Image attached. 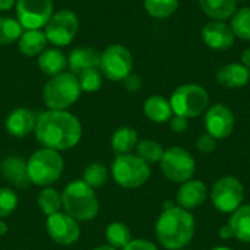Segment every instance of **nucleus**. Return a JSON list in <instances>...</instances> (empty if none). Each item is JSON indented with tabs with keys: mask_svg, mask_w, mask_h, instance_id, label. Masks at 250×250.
I'll return each instance as SVG.
<instances>
[{
	"mask_svg": "<svg viewBox=\"0 0 250 250\" xmlns=\"http://www.w3.org/2000/svg\"><path fill=\"white\" fill-rule=\"evenodd\" d=\"M35 136L44 148L60 152L78 145L82 138V126L66 110H48L37 117Z\"/></svg>",
	"mask_w": 250,
	"mask_h": 250,
	"instance_id": "nucleus-1",
	"label": "nucleus"
},
{
	"mask_svg": "<svg viewBox=\"0 0 250 250\" xmlns=\"http://www.w3.org/2000/svg\"><path fill=\"white\" fill-rule=\"evenodd\" d=\"M196 223L190 211L173 205L164 208L155 224V236L167 250L185 249L195 236Z\"/></svg>",
	"mask_w": 250,
	"mask_h": 250,
	"instance_id": "nucleus-2",
	"label": "nucleus"
},
{
	"mask_svg": "<svg viewBox=\"0 0 250 250\" xmlns=\"http://www.w3.org/2000/svg\"><path fill=\"white\" fill-rule=\"evenodd\" d=\"M62 201L64 212L76 221L94 220L100 209L98 198L94 189L83 180L69 183L62 193Z\"/></svg>",
	"mask_w": 250,
	"mask_h": 250,
	"instance_id": "nucleus-3",
	"label": "nucleus"
},
{
	"mask_svg": "<svg viewBox=\"0 0 250 250\" xmlns=\"http://www.w3.org/2000/svg\"><path fill=\"white\" fill-rule=\"evenodd\" d=\"M26 168L31 183L47 188L60 179L64 163L59 151L41 148L29 157L26 161Z\"/></svg>",
	"mask_w": 250,
	"mask_h": 250,
	"instance_id": "nucleus-4",
	"label": "nucleus"
},
{
	"mask_svg": "<svg viewBox=\"0 0 250 250\" xmlns=\"http://www.w3.org/2000/svg\"><path fill=\"white\" fill-rule=\"evenodd\" d=\"M81 92L78 76L72 72H63L45 83L42 100L50 110H66L76 103Z\"/></svg>",
	"mask_w": 250,
	"mask_h": 250,
	"instance_id": "nucleus-5",
	"label": "nucleus"
},
{
	"mask_svg": "<svg viewBox=\"0 0 250 250\" xmlns=\"http://www.w3.org/2000/svg\"><path fill=\"white\" fill-rule=\"evenodd\" d=\"M173 114L192 119L205 114L209 107V95L207 89L198 83H185L174 89L170 98Z\"/></svg>",
	"mask_w": 250,
	"mask_h": 250,
	"instance_id": "nucleus-6",
	"label": "nucleus"
},
{
	"mask_svg": "<svg viewBox=\"0 0 250 250\" xmlns=\"http://www.w3.org/2000/svg\"><path fill=\"white\" fill-rule=\"evenodd\" d=\"M111 176L114 182L125 189H136L144 186L151 177L149 164L135 154L117 155L111 164Z\"/></svg>",
	"mask_w": 250,
	"mask_h": 250,
	"instance_id": "nucleus-7",
	"label": "nucleus"
},
{
	"mask_svg": "<svg viewBox=\"0 0 250 250\" xmlns=\"http://www.w3.org/2000/svg\"><path fill=\"white\" fill-rule=\"evenodd\" d=\"M209 196L217 211L223 214H233L243 205L245 186L236 176H223L212 185Z\"/></svg>",
	"mask_w": 250,
	"mask_h": 250,
	"instance_id": "nucleus-8",
	"label": "nucleus"
},
{
	"mask_svg": "<svg viewBox=\"0 0 250 250\" xmlns=\"http://www.w3.org/2000/svg\"><path fill=\"white\" fill-rule=\"evenodd\" d=\"M160 166L166 179L179 185L193 179L196 171V161L193 155L182 146H171L166 149Z\"/></svg>",
	"mask_w": 250,
	"mask_h": 250,
	"instance_id": "nucleus-9",
	"label": "nucleus"
},
{
	"mask_svg": "<svg viewBox=\"0 0 250 250\" xmlns=\"http://www.w3.org/2000/svg\"><path fill=\"white\" fill-rule=\"evenodd\" d=\"M133 59L129 48L122 44H111L101 53L100 70L101 73L113 82L123 81L132 73Z\"/></svg>",
	"mask_w": 250,
	"mask_h": 250,
	"instance_id": "nucleus-10",
	"label": "nucleus"
},
{
	"mask_svg": "<svg viewBox=\"0 0 250 250\" xmlns=\"http://www.w3.org/2000/svg\"><path fill=\"white\" fill-rule=\"evenodd\" d=\"M79 29V21L75 12L63 9L50 18L45 25V37L54 45H67L73 41Z\"/></svg>",
	"mask_w": 250,
	"mask_h": 250,
	"instance_id": "nucleus-11",
	"label": "nucleus"
},
{
	"mask_svg": "<svg viewBox=\"0 0 250 250\" xmlns=\"http://www.w3.org/2000/svg\"><path fill=\"white\" fill-rule=\"evenodd\" d=\"M16 16L22 28L40 29L53 16V0H16Z\"/></svg>",
	"mask_w": 250,
	"mask_h": 250,
	"instance_id": "nucleus-12",
	"label": "nucleus"
},
{
	"mask_svg": "<svg viewBox=\"0 0 250 250\" xmlns=\"http://www.w3.org/2000/svg\"><path fill=\"white\" fill-rule=\"evenodd\" d=\"M45 227L53 242L62 246H69V245L76 243L81 236V229H79L78 221L62 211L57 214L48 215Z\"/></svg>",
	"mask_w": 250,
	"mask_h": 250,
	"instance_id": "nucleus-13",
	"label": "nucleus"
},
{
	"mask_svg": "<svg viewBox=\"0 0 250 250\" xmlns=\"http://www.w3.org/2000/svg\"><path fill=\"white\" fill-rule=\"evenodd\" d=\"M205 129L217 141L229 138L234 129L233 111L221 103L208 107L205 111Z\"/></svg>",
	"mask_w": 250,
	"mask_h": 250,
	"instance_id": "nucleus-14",
	"label": "nucleus"
},
{
	"mask_svg": "<svg viewBox=\"0 0 250 250\" xmlns=\"http://www.w3.org/2000/svg\"><path fill=\"white\" fill-rule=\"evenodd\" d=\"M202 40L209 48L224 51L234 45L236 35L229 23L223 21H212L202 28Z\"/></svg>",
	"mask_w": 250,
	"mask_h": 250,
	"instance_id": "nucleus-15",
	"label": "nucleus"
},
{
	"mask_svg": "<svg viewBox=\"0 0 250 250\" xmlns=\"http://www.w3.org/2000/svg\"><path fill=\"white\" fill-rule=\"evenodd\" d=\"M208 198V188L202 180L190 179L180 185L176 193V202L183 209H196L205 204Z\"/></svg>",
	"mask_w": 250,
	"mask_h": 250,
	"instance_id": "nucleus-16",
	"label": "nucleus"
},
{
	"mask_svg": "<svg viewBox=\"0 0 250 250\" xmlns=\"http://www.w3.org/2000/svg\"><path fill=\"white\" fill-rule=\"evenodd\" d=\"M35 125H37L35 114L25 107L13 110L6 119V130L9 135L15 138L28 136L31 132L35 130Z\"/></svg>",
	"mask_w": 250,
	"mask_h": 250,
	"instance_id": "nucleus-17",
	"label": "nucleus"
},
{
	"mask_svg": "<svg viewBox=\"0 0 250 250\" xmlns=\"http://www.w3.org/2000/svg\"><path fill=\"white\" fill-rule=\"evenodd\" d=\"M0 171L1 176L12 183L13 186L19 188V189H25L31 185L29 177H28V168H26V163L16 157V155H9L1 161L0 166Z\"/></svg>",
	"mask_w": 250,
	"mask_h": 250,
	"instance_id": "nucleus-18",
	"label": "nucleus"
},
{
	"mask_svg": "<svg viewBox=\"0 0 250 250\" xmlns=\"http://www.w3.org/2000/svg\"><path fill=\"white\" fill-rule=\"evenodd\" d=\"M250 70L242 63H229L224 64L217 72V82L227 89L243 88L249 83Z\"/></svg>",
	"mask_w": 250,
	"mask_h": 250,
	"instance_id": "nucleus-19",
	"label": "nucleus"
},
{
	"mask_svg": "<svg viewBox=\"0 0 250 250\" xmlns=\"http://www.w3.org/2000/svg\"><path fill=\"white\" fill-rule=\"evenodd\" d=\"M101 53L89 47H81L70 51L67 59V66L73 75H79L88 69H100Z\"/></svg>",
	"mask_w": 250,
	"mask_h": 250,
	"instance_id": "nucleus-20",
	"label": "nucleus"
},
{
	"mask_svg": "<svg viewBox=\"0 0 250 250\" xmlns=\"http://www.w3.org/2000/svg\"><path fill=\"white\" fill-rule=\"evenodd\" d=\"M38 67L51 78L60 75L67 67V57L59 48H45L38 56Z\"/></svg>",
	"mask_w": 250,
	"mask_h": 250,
	"instance_id": "nucleus-21",
	"label": "nucleus"
},
{
	"mask_svg": "<svg viewBox=\"0 0 250 250\" xmlns=\"http://www.w3.org/2000/svg\"><path fill=\"white\" fill-rule=\"evenodd\" d=\"M229 227L231 229L234 239L250 245V204L239 207L230 215Z\"/></svg>",
	"mask_w": 250,
	"mask_h": 250,
	"instance_id": "nucleus-22",
	"label": "nucleus"
},
{
	"mask_svg": "<svg viewBox=\"0 0 250 250\" xmlns=\"http://www.w3.org/2000/svg\"><path fill=\"white\" fill-rule=\"evenodd\" d=\"M145 116L154 123H167L173 117L170 101L163 95H152L144 104Z\"/></svg>",
	"mask_w": 250,
	"mask_h": 250,
	"instance_id": "nucleus-23",
	"label": "nucleus"
},
{
	"mask_svg": "<svg viewBox=\"0 0 250 250\" xmlns=\"http://www.w3.org/2000/svg\"><path fill=\"white\" fill-rule=\"evenodd\" d=\"M202 12L214 21H226L237 10V0H199Z\"/></svg>",
	"mask_w": 250,
	"mask_h": 250,
	"instance_id": "nucleus-24",
	"label": "nucleus"
},
{
	"mask_svg": "<svg viewBox=\"0 0 250 250\" xmlns=\"http://www.w3.org/2000/svg\"><path fill=\"white\" fill-rule=\"evenodd\" d=\"M47 45V37L40 29H28L19 38V51L25 56H40Z\"/></svg>",
	"mask_w": 250,
	"mask_h": 250,
	"instance_id": "nucleus-25",
	"label": "nucleus"
},
{
	"mask_svg": "<svg viewBox=\"0 0 250 250\" xmlns=\"http://www.w3.org/2000/svg\"><path fill=\"white\" fill-rule=\"evenodd\" d=\"M138 142H139L138 141V132L133 127L123 126L113 133L111 148L117 155L130 154V151L136 148Z\"/></svg>",
	"mask_w": 250,
	"mask_h": 250,
	"instance_id": "nucleus-26",
	"label": "nucleus"
},
{
	"mask_svg": "<svg viewBox=\"0 0 250 250\" xmlns=\"http://www.w3.org/2000/svg\"><path fill=\"white\" fill-rule=\"evenodd\" d=\"M136 155L144 160L146 164H157L161 161L163 155H164V148L161 146L160 142L152 141V139H142L138 142L136 145Z\"/></svg>",
	"mask_w": 250,
	"mask_h": 250,
	"instance_id": "nucleus-27",
	"label": "nucleus"
},
{
	"mask_svg": "<svg viewBox=\"0 0 250 250\" xmlns=\"http://www.w3.org/2000/svg\"><path fill=\"white\" fill-rule=\"evenodd\" d=\"M38 207H40V209H41L47 217H48V215H53V214H57V212H60L62 208H63L62 195H60L56 189L47 186V188H44V189L40 192V195H38Z\"/></svg>",
	"mask_w": 250,
	"mask_h": 250,
	"instance_id": "nucleus-28",
	"label": "nucleus"
},
{
	"mask_svg": "<svg viewBox=\"0 0 250 250\" xmlns=\"http://www.w3.org/2000/svg\"><path fill=\"white\" fill-rule=\"evenodd\" d=\"M105 239L108 242V245L114 249H123L130 240H132V234L130 230L126 224L123 223H111L107 230H105Z\"/></svg>",
	"mask_w": 250,
	"mask_h": 250,
	"instance_id": "nucleus-29",
	"label": "nucleus"
},
{
	"mask_svg": "<svg viewBox=\"0 0 250 250\" xmlns=\"http://www.w3.org/2000/svg\"><path fill=\"white\" fill-rule=\"evenodd\" d=\"M148 15L157 19H166L174 15L179 7V0H144Z\"/></svg>",
	"mask_w": 250,
	"mask_h": 250,
	"instance_id": "nucleus-30",
	"label": "nucleus"
},
{
	"mask_svg": "<svg viewBox=\"0 0 250 250\" xmlns=\"http://www.w3.org/2000/svg\"><path fill=\"white\" fill-rule=\"evenodd\" d=\"M22 25L18 19L0 16V45H7L22 35Z\"/></svg>",
	"mask_w": 250,
	"mask_h": 250,
	"instance_id": "nucleus-31",
	"label": "nucleus"
},
{
	"mask_svg": "<svg viewBox=\"0 0 250 250\" xmlns=\"http://www.w3.org/2000/svg\"><path fill=\"white\" fill-rule=\"evenodd\" d=\"M230 26L236 37L250 41V7L237 9L236 13L231 16Z\"/></svg>",
	"mask_w": 250,
	"mask_h": 250,
	"instance_id": "nucleus-32",
	"label": "nucleus"
},
{
	"mask_svg": "<svg viewBox=\"0 0 250 250\" xmlns=\"http://www.w3.org/2000/svg\"><path fill=\"white\" fill-rule=\"evenodd\" d=\"M107 179H108V170L101 163H92L83 171V182L92 189L101 188L107 182Z\"/></svg>",
	"mask_w": 250,
	"mask_h": 250,
	"instance_id": "nucleus-33",
	"label": "nucleus"
},
{
	"mask_svg": "<svg viewBox=\"0 0 250 250\" xmlns=\"http://www.w3.org/2000/svg\"><path fill=\"white\" fill-rule=\"evenodd\" d=\"M81 91L83 92H97L103 86V73L98 69H88L78 75Z\"/></svg>",
	"mask_w": 250,
	"mask_h": 250,
	"instance_id": "nucleus-34",
	"label": "nucleus"
},
{
	"mask_svg": "<svg viewBox=\"0 0 250 250\" xmlns=\"http://www.w3.org/2000/svg\"><path fill=\"white\" fill-rule=\"evenodd\" d=\"M18 207V196L12 189L0 188V218L9 217Z\"/></svg>",
	"mask_w": 250,
	"mask_h": 250,
	"instance_id": "nucleus-35",
	"label": "nucleus"
},
{
	"mask_svg": "<svg viewBox=\"0 0 250 250\" xmlns=\"http://www.w3.org/2000/svg\"><path fill=\"white\" fill-rule=\"evenodd\" d=\"M215 148H217V139L208 132L202 133L196 139V149L202 154H211L215 151Z\"/></svg>",
	"mask_w": 250,
	"mask_h": 250,
	"instance_id": "nucleus-36",
	"label": "nucleus"
},
{
	"mask_svg": "<svg viewBox=\"0 0 250 250\" xmlns=\"http://www.w3.org/2000/svg\"><path fill=\"white\" fill-rule=\"evenodd\" d=\"M122 82H123V86H125L129 92H132V94L138 92V91L142 88V78H141L139 75H136V73L127 75Z\"/></svg>",
	"mask_w": 250,
	"mask_h": 250,
	"instance_id": "nucleus-37",
	"label": "nucleus"
},
{
	"mask_svg": "<svg viewBox=\"0 0 250 250\" xmlns=\"http://www.w3.org/2000/svg\"><path fill=\"white\" fill-rule=\"evenodd\" d=\"M122 250H158V248L152 242H149V240L132 239Z\"/></svg>",
	"mask_w": 250,
	"mask_h": 250,
	"instance_id": "nucleus-38",
	"label": "nucleus"
},
{
	"mask_svg": "<svg viewBox=\"0 0 250 250\" xmlns=\"http://www.w3.org/2000/svg\"><path fill=\"white\" fill-rule=\"evenodd\" d=\"M170 123V129L176 133H183L188 130L189 127V122L186 117H182V116H177V114H173V117L168 120Z\"/></svg>",
	"mask_w": 250,
	"mask_h": 250,
	"instance_id": "nucleus-39",
	"label": "nucleus"
},
{
	"mask_svg": "<svg viewBox=\"0 0 250 250\" xmlns=\"http://www.w3.org/2000/svg\"><path fill=\"white\" fill-rule=\"evenodd\" d=\"M220 237H221L223 240H230V239H234V236H233V231H231V229L229 227V224H226V226H223V227L220 229Z\"/></svg>",
	"mask_w": 250,
	"mask_h": 250,
	"instance_id": "nucleus-40",
	"label": "nucleus"
},
{
	"mask_svg": "<svg viewBox=\"0 0 250 250\" xmlns=\"http://www.w3.org/2000/svg\"><path fill=\"white\" fill-rule=\"evenodd\" d=\"M16 4V0H0V10H10Z\"/></svg>",
	"mask_w": 250,
	"mask_h": 250,
	"instance_id": "nucleus-41",
	"label": "nucleus"
},
{
	"mask_svg": "<svg viewBox=\"0 0 250 250\" xmlns=\"http://www.w3.org/2000/svg\"><path fill=\"white\" fill-rule=\"evenodd\" d=\"M242 64L245 67H248L250 70V48H246L243 53H242Z\"/></svg>",
	"mask_w": 250,
	"mask_h": 250,
	"instance_id": "nucleus-42",
	"label": "nucleus"
},
{
	"mask_svg": "<svg viewBox=\"0 0 250 250\" xmlns=\"http://www.w3.org/2000/svg\"><path fill=\"white\" fill-rule=\"evenodd\" d=\"M6 231H7V226H6V223L0 218V236H4Z\"/></svg>",
	"mask_w": 250,
	"mask_h": 250,
	"instance_id": "nucleus-43",
	"label": "nucleus"
},
{
	"mask_svg": "<svg viewBox=\"0 0 250 250\" xmlns=\"http://www.w3.org/2000/svg\"><path fill=\"white\" fill-rule=\"evenodd\" d=\"M94 250H117V249L111 248L110 245H104V246H98V248H95Z\"/></svg>",
	"mask_w": 250,
	"mask_h": 250,
	"instance_id": "nucleus-44",
	"label": "nucleus"
},
{
	"mask_svg": "<svg viewBox=\"0 0 250 250\" xmlns=\"http://www.w3.org/2000/svg\"><path fill=\"white\" fill-rule=\"evenodd\" d=\"M211 250H234L231 248H227V246H217V248H212Z\"/></svg>",
	"mask_w": 250,
	"mask_h": 250,
	"instance_id": "nucleus-45",
	"label": "nucleus"
},
{
	"mask_svg": "<svg viewBox=\"0 0 250 250\" xmlns=\"http://www.w3.org/2000/svg\"><path fill=\"white\" fill-rule=\"evenodd\" d=\"M237 1H246V0H237Z\"/></svg>",
	"mask_w": 250,
	"mask_h": 250,
	"instance_id": "nucleus-46",
	"label": "nucleus"
},
{
	"mask_svg": "<svg viewBox=\"0 0 250 250\" xmlns=\"http://www.w3.org/2000/svg\"><path fill=\"white\" fill-rule=\"evenodd\" d=\"M182 250H188V249H182Z\"/></svg>",
	"mask_w": 250,
	"mask_h": 250,
	"instance_id": "nucleus-47",
	"label": "nucleus"
}]
</instances>
